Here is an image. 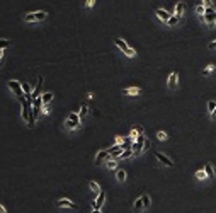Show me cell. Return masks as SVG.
<instances>
[{
  "mask_svg": "<svg viewBox=\"0 0 216 213\" xmlns=\"http://www.w3.org/2000/svg\"><path fill=\"white\" fill-rule=\"evenodd\" d=\"M114 43H116V46L121 50L124 55H126L128 58H135V56H136V51H135V50H133L131 46H129V44L124 41V39H121V38H116V39H114Z\"/></svg>",
  "mask_w": 216,
  "mask_h": 213,
  "instance_id": "obj_1",
  "label": "cell"
},
{
  "mask_svg": "<svg viewBox=\"0 0 216 213\" xmlns=\"http://www.w3.org/2000/svg\"><path fill=\"white\" fill-rule=\"evenodd\" d=\"M80 119H82V118H80L78 112H70V114H68V119L65 121V126L68 128V130H78L80 124H82V123H80Z\"/></svg>",
  "mask_w": 216,
  "mask_h": 213,
  "instance_id": "obj_2",
  "label": "cell"
},
{
  "mask_svg": "<svg viewBox=\"0 0 216 213\" xmlns=\"http://www.w3.org/2000/svg\"><path fill=\"white\" fill-rule=\"evenodd\" d=\"M201 19H203V21H204L209 27H213L216 24V9H215V7H206L204 16L201 17Z\"/></svg>",
  "mask_w": 216,
  "mask_h": 213,
  "instance_id": "obj_3",
  "label": "cell"
},
{
  "mask_svg": "<svg viewBox=\"0 0 216 213\" xmlns=\"http://www.w3.org/2000/svg\"><path fill=\"white\" fill-rule=\"evenodd\" d=\"M7 85H9V89L12 91V94H14L17 99H22V97H24V91H22L21 82H17V80H9Z\"/></svg>",
  "mask_w": 216,
  "mask_h": 213,
  "instance_id": "obj_4",
  "label": "cell"
},
{
  "mask_svg": "<svg viewBox=\"0 0 216 213\" xmlns=\"http://www.w3.org/2000/svg\"><path fill=\"white\" fill-rule=\"evenodd\" d=\"M143 143H145V135H140L138 140H136V142H133V145H131L133 154H135V155L141 154V152H143Z\"/></svg>",
  "mask_w": 216,
  "mask_h": 213,
  "instance_id": "obj_5",
  "label": "cell"
},
{
  "mask_svg": "<svg viewBox=\"0 0 216 213\" xmlns=\"http://www.w3.org/2000/svg\"><path fill=\"white\" fill-rule=\"evenodd\" d=\"M111 159V154L107 152V150H99L97 152V155H95V165H100V164H104V162H107V160Z\"/></svg>",
  "mask_w": 216,
  "mask_h": 213,
  "instance_id": "obj_6",
  "label": "cell"
},
{
  "mask_svg": "<svg viewBox=\"0 0 216 213\" xmlns=\"http://www.w3.org/2000/svg\"><path fill=\"white\" fill-rule=\"evenodd\" d=\"M56 206L58 208H72V210H78V206H77L72 200H67V198L58 200V201H56Z\"/></svg>",
  "mask_w": 216,
  "mask_h": 213,
  "instance_id": "obj_7",
  "label": "cell"
},
{
  "mask_svg": "<svg viewBox=\"0 0 216 213\" xmlns=\"http://www.w3.org/2000/svg\"><path fill=\"white\" fill-rule=\"evenodd\" d=\"M155 157H157V160L160 162V164L167 165V167H174V162H172V159H170V157H167V155H164L162 152H155Z\"/></svg>",
  "mask_w": 216,
  "mask_h": 213,
  "instance_id": "obj_8",
  "label": "cell"
},
{
  "mask_svg": "<svg viewBox=\"0 0 216 213\" xmlns=\"http://www.w3.org/2000/svg\"><path fill=\"white\" fill-rule=\"evenodd\" d=\"M177 84H179V74H177V72H172V74L169 75V79H167V85H169V89L174 91L175 87H177Z\"/></svg>",
  "mask_w": 216,
  "mask_h": 213,
  "instance_id": "obj_9",
  "label": "cell"
},
{
  "mask_svg": "<svg viewBox=\"0 0 216 213\" xmlns=\"http://www.w3.org/2000/svg\"><path fill=\"white\" fill-rule=\"evenodd\" d=\"M104 203H105V194H104L102 191H100L99 194H97V198L94 200V203H92V208H95V210H100Z\"/></svg>",
  "mask_w": 216,
  "mask_h": 213,
  "instance_id": "obj_10",
  "label": "cell"
},
{
  "mask_svg": "<svg viewBox=\"0 0 216 213\" xmlns=\"http://www.w3.org/2000/svg\"><path fill=\"white\" fill-rule=\"evenodd\" d=\"M43 82H44V79H43V77H39V80H37L36 87L32 89V94H31L32 101H34V99H37V97H39V94H41V89H43Z\"/></svg>",
  "mask_w": 216,
  "mask_h": 213,
  "instance_id": "obj_11",
  "label": "cell"
},
{
  "mask_svg": "<svg viewBox=\"0 0 216 213\" xmlns=\"http://www.w3.org/2000/svg\"><path fill=\"white\" fill-rule=\"evenodd\" d=\"M155 16H157L162 22H167V21H169V17L172 16V14H169L165 9H157V10H155Z\"/></svg>",
  "mask_w": 216,
  "mask_h": 213,
  "instance_id": "obj_12",
  "label": "cell"
},
{
  "mask_svg": "<svg viewBox=\"0 0 216 213\" xmlns=\"http://www.w3.org/2000/svg\"><path fill=\"white\" fill-rule=\"evenodd\" d=\"M184 12H185V4H184V2H177V4H175L174 14H175V16H179V17H182V16H184Z\"/></svg>",
  "mask_w": 216,
  "mask_h": 213,
  "instance_id": "obj_13",
  "label": "cell"
},
{
  "mask_svg": "<svg viewBox=\"0 0 216 213\" xmlns=\"http://www.w3.org/2000/svg\"><path fill=\"white\" fill-rule=\"evenodd\" d=\"M124 94H126V96H138V94H141V89H140V87H126V89H124Z\"/></svg>",
  "mask_w": 216,
  "mask_h": 213,
  "instance_id": "obj_14",
  "label": "cell"
},
{
  "mask_svg": "<svg viewBox=\"0 0 216 213\" xmlns=\"http://www.w3.org/2000/svg\"><path fill=\"white\" fill-rule=\"evenodd\" d=\"M116 179H117L119 182H124V181H126V170H124V169H117V170H116Z\"/></svg>",
  "mask_w": 216,
  "mask_h": 213,
  "instance_id": "obj_15",
  "label": "cell"
},
{
  "mask_svg": "<svg viewBox=\"0 0 216 213\" xmlns=\"http://www.w3.org/2000/svg\"><path fill=\"white\" fill-rule=\"evenodd\" d=\"M179 22H180V17H179V16H175V14H172V16L169 17V21H167V24L174 27V26H177Z\"/></svg>",
  "mask_w": 216,
  "mask_h": 213,
  "instance_id": "obj_16",
  "label": "cell"
},
{
  "mask_svg": "<svg viewBox=\"0 0 216 213\" xmlns=\"http://www.w3.org/2000/svg\"><path fill=\"white\" fill-rule=\"evenodd\" d=\"M53 92H44V94H43L41 96V99H43V104H49V102L53 101Z\"/></svg>",
  "mask_w": 216,
  "mask_h": 213,
  "instance_id": "obj_17",
  "label": "cell"
},
{
  "mask_svg": "<svg viewBox=\"0 0 216 213\" xmlns=\"http://www.w3.org/2000/svg\"><path fill=\"white\" fill-rule=\"evenodd\" d=\"M133 155H135V154H133L131 148H124V150L121 152V155H119V159L124 160V159H129V157H133Z\"/></svg>",
  "mask_w": 216,
  "mask_h": 213,
  "instance_id": "obj_18",
  "label": "cell"
},
{
  "mask_svg": "<svg viewBox=\"0 0 216 213\" xmlns=\"http://www.w3.org/2000/svg\"><path fill=\"white\" fill-rule=\"evenodd\" d=\"M194 12H196V14H197L199 17H203V16H204V12H206V5H204V4H199V5H196Z\"/></svg>",
  "mask_w": 216,
  "mask_h": 213,
  "instance_id": "obj_19",
  "label": "cell"
},
{
  "mask_svg": "<svg viewBox=\"0 0 216 213\" xmlns=\"http://www.w3.org/2000/svg\"><path fill=\"white\" fill-rule=\"evenodd\" d=\"M89 186H90V189H92L95 194H99V193L102 191V189H100V186H99V182H95V181H90V182H89Z\"/></svg>",
  "mask_w": 216,
  "mask_h": 213,
  "instance_id": "obj_20",
  "label": "cell"
},
{
  "mask_svg": "<svg viewBox=\"0 0 216 213\" xmlns=\"http://www.w3.org/2000/svg\"><path fill=\"white\" fill-rule=\"evenodd\" d=\"M21 85H22V91H24V94H26V96H31V94H32L31 85L27 84V82H21Z\"/></svg>",
  "mask_w": 216,
  "mask_h": 213,
  "instance_id": "obj_21",
  "label": "cell"
},
{
  "mask_svg": "<svg viewBox=\"0 0 216 213\" xmlns=\"http://www.w3.org/2000/svg\"><path fill=\"white\" fill-rule=\"evenodd\" d=\"M34 16H36V21H44L48 17V12H44V10H37V12H34Z\"/></svg>",
  "mask_w": 216,
  "mask_h": 213,
  "instance_id": "obj_22",
  "label": "cell"
},
{
  "mask_svg": "<svg viewBox=\"0 0 216 213\" xmlns=\"http://www.w3.org/2000/svg\"><path fill=\"white\" fill-rule=\"evenodd\" d=\"M204 170H206V174H208V179H209V177H215V170H213V165L211 164H206Z\"/></svg>",
  "mask_w": 216,
  "mask_h": 213,
  "instance_id": "obj_23",
  "label": "cell"
},
{
  "mask_svg": "<svg viewBox=\"0 0 216 213\" xmlns=\"http://www.w3.org/2000/svg\"><path fill=\"white\" fill-rule=\"evenodd\" d=\"M135 210H136V212H141V210H145V206H143V200H141V198H138L136 201H135Z\"/></svg>",
  "mask_w": 216,
  "mask_h": 213,
  "instance_id": "obj_24",
  "label": "cell"
},
{
  "mask_svg": "<svg viewBox=\"0 0 216 213\" xmlns=\"http://www.w3.org/2000/svg\"><path fill=\"white\" fill-rule=\"evenodd\" d=\"M78 114H80V118H85L87 114H89V106H87V104H84V106L80 107V112H78Z\"/></svg>",
  "mask_w": 216,
  "mask_h": 213,
  "instance_id": "obj_25",
  "label": "cell"
},
{
  "mask_svg": "<svg viewBox=\"0 0 216 213\" xmlns=\"http://www.w3.org/2000/svg\"><path fill=\"white\" fill-rule=\"evenodd\" d=\"M138 136H140V133H138V130H136V128H133L131 131H129V138H131L133 142H136V140H138Z\"/></svg>",
  "mask_w": 216,
  "mask_h": 213,
  "instance_id": "obj_26",
  "label": "cell"
},
{
  "mask_svg": "<svg viewBox=\"0 0 216 213\" xmlns=\"http://www.w3.org/2000/svg\"><path fill=\"white\" fill-rule=\"evenodd\" d=\"M141 200H143V206H145V210H148V206H150V196H148V194H143L141 196Z\"/></svg>",
  "mask_w": 216,
  "mask_h": 213,
  "instance_id": "obj_27",
  "label": "cell"
},
{
  "mask_svg": "<svg viewBox=\"0 0 216 213\" xmlns=\"http://www.w3.org/2000/svg\"><path fill=\"white\" fill-rule=\"evenodd\" d=\"M196 177H197L199 181H203V179H208V174H206V170H197V172H196Z\"/></svg>",
  "mask_w": 216,
  "mask_h": 213,
  "instance_id": "obj_28",
  "label": "cell"
},
{
  "mask_svg": "<svg viewBox=\"0 0 216 213\" xmlns=\"http://www.w3.org/2000/svg\"><path fill=\"white\" fill-rule=\"evenodd\" d=\"M10 46V41L9 39H0V50H7Z\"/></svg>",
  "mask_w": 216,
  "mask_h": 213,
  "instance_id": "obj_29",
  "label": "cell"
},
{
  "mask_svg": "<svg viewBox=\"0 0 216 213\" xmlns=\"http://www.w3.org/2000/svg\"><path fill=\"white\" fill-rule=\"evenodd\" d=\"M24 21H26V22H36V16H34V12H32V14H26V16H24Z\"/></svg>",
  "mask_w": 216,
  "mask_h": 213,
  "instance_id": "obj_30",
  "label": "cell"
},
{
  "mask_svg": "<svg viewBox=\"0 0 216 213\" xmlns=\"http://www.w3.org/2000/svg\"><path fill=\"white\" fill-rule=\"evenodd\" d=\"M105 164H107V169H116V167H117V162H116V160H112V159H109Z\"/></svg>",
  "mask_w": 216,
  "mask_h": 213,
  "instance_id": "obj_31",
  "label": "cell"
},
{
  "mask_svg": "<svg viewBox=\"0 0 216 213\" xmlns=\"http://www.w3.org/2000/svg\"><path fill=\"white\" fill-rule=\"evenodd\" d=\"M157 138L160 140V142H165L169 136H167V133H165V131H158V133H157Z\"/></svg>",
  "mask_w": 216,
  "mask_h": 213,
  "instance_id": "obj_32",
  "label": "cell"
},
{
  "mask_svg": "<svg viewBox=\"0 0 216 213\" xmlns=\"http://www.w3.org/2000/svg\"><path fill=\"white\" fill-rule=\"evenodd\" d=\"M208 109H209V112H213L216 109V102L215 101H209V102H208Z\"/></svg>",
  "mask_w": 216,
  "mask_h": 213,
  "instance_id": "obj_33",
  "label": "cell"
},
{
  "mask_svg": "<svg viewBox=\"0 0 216 213\" xmlns=\"http://www.w3.org/2000/svg\"><path fill=\"white\" fill-rule=\"evenodd\" d=\"M213 70H215V65H208V67L204 68V75H209Z\"/></svg>",
  "mask_w": 216,
  "mask_h": 213,
  "instance_id": "obj_34",
  "label": "cell"
},
{
  "mask_svg": "<svg viewBox=\"0 0 216 213\" xmlns=\"http://www.w3.org/2000/svg\"><path fill=\"white\" fill-rule=\"evenodd\" d=\"M94 5H95V0H87V2H85V7H87V9H92Z\"/></svg>",
  "mask_w": 216,
  "mask_h": 213,
  "instance_id": "obj_35",
  "label": "cell"
},
{
  "mask_svg": "<svg viewBox=\"0 0 216 213\" xmlns=\"http://www.w3.org/2000/svg\"><path fill=\"white\" fill-rule=\"evenodd\" d=\"M148 148H150V140L145 138V143H143V150H148Z\"/></svg>",
  "mask_w": 216,
  "mask_h": 213,
  "instance_id": "obj_36",
  "label": "cell"
},
{
  "mask_svg": "<svg viewBox=\"0 0 216 213\" xmlns=\"http://www.w3.org/2000/svg\"><path fill=\"white\" fill-rule=\"evenodd\" d=\"M124 140H126V138H124V136H116V143L123 145V143H124Z\"/></svg>",
  "mask_w": 216,
  "mask_h": 213,
  "instance_id": "obj_37",
  "label": "cell"
},
{
  "mask_svg": "<svg viewBox=\"0 0 216 213\" xmlns=\"http://www.w3.org/2000/svg\"><path fill=\"white\" fill-rule=\"evenodd\" d=\"M203 4H204L206 7H215L213 5V0H203Z\"/></svg>",
  "mask_w": 216,
  "mask_h": 213,
  "instance_id": "obj_38",
  "label": "cell"
},
{
  "mask_svg": "<svg viewBox=\"0 0 216 213\" xmlns=\"http://www.w3.org/2000/svg\"><path fill=\"white\" fill-rule=\"evenodd\" d=\"M208 48H209V50H216V41L209 43V44H208Z\"/></svg>",
  "mask_w": 216,
  "mask_h": 213,
  "instance_id": "obj_39",
  "label": "cell"
},
{
  "mask_svg": "<svg viewBox=\"0 0 216 213\" xmlns=\"http://www.w3.org/2000/svg\"><path fill=\"white\" fill-rule=\"evenodd\" d=\"M43 112H44V114H48V112H49V107H48V104H44V106H43Z\"/></svg>",
  "mask_w": 216,
  "mask_h": 213,
  "instance_id": "obj_40",
  "label": "cell"
},
{
  "mask_svg": "<svg viewBox=\"0 0 216 213\" xmlns=\"http://www.w3.org/2000/svg\"><path fill=\"white\" fill-rule=\"evenodd\" d=\"M0 213H7V208L4 205H0Z\"/></svg>",
  "mask_w": 216,
  "mask_h": 213,
  "instance_id": "obj_41",
  "label": "cell"
},
{
  "mask_svg": "<svg viewBox=\"0 0 216 213\" xmlns=\"http://www.w3.org/2000/svg\"><path fill=\"white\" fill-rule=\"evenodd\" d=\"M135 128L138 130V133H140V135H143V126H135Z\"/></svg>",
  "mask_w": 216,
  "mask_h": 213,
  "instance_id": "obj_42",
  "label": "cell"
},
{
  "mask_svg": "<svg viewBox=\"0 0 216 213\" xmlns=\"http://www.w3.org/2000/svg\"><path fill=\"white\" fill-rule=\"evenodd\" d=\"M87 99H94V92H89V94H87Z\"/></svg>",
  "mask_w": 216,
  "mask_h": 213,
  "instance_id": "obj_43",
  "label": "cell"
},
{
  "mask_svg": "<svg viewBox=\"0 0 216 213\" xmlns=\"http://www.w3.org/2000/svg\"><path fill=\"white\" fill-rule=\"evenodd\" d=\"M4 51L5 50H0V63H2V58H4Z\"/></svg>",
  "mask_w": 216,
  "mask_h": 213,
  "instance_id": "obj_44",
  "label": "cell"
},
{
  "mask_svg": "<svg viewBox=\"0 0 216 213\" xmlns=\"http://www.w3.org/2000/svg\"><path fill=\"white\" fill-rule=\"evenodd\" d=\"M92 213H102L100 210H95V208H92Z\"/></svg>",
  "mask_w": 216,
  "mask_h": 213,
  "instance_id": "obj_45",
  "label": "cell"
},
{
  "mask_svg": "<svg viewBox=\"0 0 216 213\" xmlns=\"http://www.w3.org/2000/svg\"><path fill=\"white\" fill-rule=\"evenodd\" d=\"M211 116H213V118H215V119H216V109H215V111H213V112H211Z\"/></svg>",
  "mask_w": 216,
  "mask_h": 213,
  "instance_id": "obj_46",
  "label": "cell"
}]
</instances>
